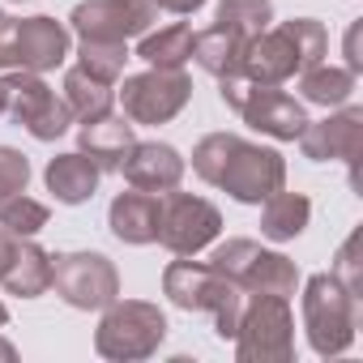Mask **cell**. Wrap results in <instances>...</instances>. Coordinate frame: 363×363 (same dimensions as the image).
<instances>
[{"label": "cell", "instance_id": "obj_1", "mask_svg": "<svg viewBox=\"0 0 363 363\" xmlns=\"http://www.w3.org/2000/svg\"><path fill=\"white\" fill-rule=\"evenodd\" d=\"M162 295L184 308V312H210L214 316V333L223 342L235 337V325H240V308H244V291L223 278L218 269L201 265V261H171L162 269Z\"/></svg>", "mask_w": 363, "mask_h": 363}, {"label": "cell", "instance_id": "obj_2", "mask_svg": "<svg viewBox=\"0 0 363 363\" xmlns=\"http://www.w3.org/2000/svg\"><path fill=\"white\" fill-rule=\"evenodd\" d=\"M354 325H359V299L333 274H312L303 282V329H308V346L320 359H333V354L350 350Z\"/></svg>", "mask_w": 363, "mask_h": 363}, {"label": "cell", "instance_id": "obj_3", "mask_svg": "<svg viewBox=\"0 0 363 363\" xmlns=\"http://www.w3.org/2000/svg\"><path fill=\"white\" fill-rule=\"evenodd\" d=\"M210 269H218L223 278H231L244 295H278L291 299L299 291V269L291 257L261 248L257 240H227L210 252L206 261Z\"/></svg>", "mask_w": 363, "mask_h": 363}, {"label": "cell", "instance_id": "obj_4", "mask_svg": "<svg viewBox=\"0 0 363 363\" xmlns=\"http://www.w3.org/2000/svg\"><path fill=\"white\" fill-rule=\"evenodd\" d=\"M167 337V316L158 303H145V299H111L103 308V320H99V333H94V350L103 359H116V363H133V359H150Z\"/></svg>", "mask_w": 363, "mask_h": 363}, {"label": "cell", "instance_id": "obj_5", "mask_svg": "<svg viewBox=\"0 0 363 363\" xmlns=\"http://www.w3.org/2000/svg\"><path fill=\"white\" fill-rule=\"evenodd\" d=\"M235 359L240 363H291L295 359V316L291 299L252 295L240 308L235 325Z\"/></svg>", "mask_w": 363, "mask_h": 363}, {"label": "cell", "instance_id": "obj_6", "mask_svg": "<svg viewBox=\"0 0 363 363\" xmlns=\"http://www.w3.org/2000/svg\"><path fill=\"white\" fill-rule=\"evenodd\" d=\"M0 99H5V116H13L35 141H56L73 124V111L65 107V99H56L43 73H26V69L5 73L0 77Z\"/></svg>", "mask_w": 363, "mask_h": 363}, {"label": "cell", "instance_id": "obj_7", "mask_svg": "<svg viewBox=\"0 0 363 363\" xmlns=\"http://www.w3.org/2000/svg\"><path fill=\"white\" fill-rule=\"evenodd\" d=\"M214 189H223L227 197H235L244 206H261L265 197L286 189V162H282L278 150H265V145H252V141L235 137L231 150H227V162L214 179Z\"/></svg>", "mask_w": 363, "mask_h": 363}, {"label": "cell", "instance_id": "obj_8", "mask_svg": "<svg viewBox=\"0 0 363 363\" xmlns=\"http://www.w3.org/2000/svg\"><path fill=\"white\" fill-rule=\"evenodd\" d=\"M52 286L77 312H99L120 295V274L103 252H60L52 257Z\"/></svg>", "mask_w": 363, "mask_h": 363}, {"label": "cell", "instance_id": "obj_9", "mask_svg": "<svg viewBox=\"0 0 363 363\" xmlns=\"http://www.w3.org/2000/svg\"><path fill=\"white\" fill-rule=\"evenodd\" d=\"M223 231V214L193 193H162V214H158V244L175 257H197L201 248H210Z\"/></svg>", "mask_w": 363, "mask_h": 363}, {"label": "cell", "instance_id": "obj_10", "mask_svg": "<svg viewBox=\"0 0 363 363\" xmlns=\"http://www.w3.org/2000/svg\"><path fill=\"white\" fill-rule=\"evenodd\" d=\"M189 99H193V82L184 69H150L124 77L120 86V107L133 124H167L184 111Z\"/></svg>", "mask_w": 363, "mask_h": 363}, {"label": "cell", "instance_id": "obj_11", "mask_svg": "<svg viewBox=\"0 0 363 363\" xmlns=\"http://www.w3.org/2000/svg\"><path fill=\"white\" fill-rule=\"evenodd\" d=\"M154 18H158L154 0H82L69 13V26L77 39L128 43V39H141L154 26Z\"/></svg>", "mask_w": 363, "mask_h": 363}, {"label": "cell", "instance_id": "obj_12", "mask_svg": "<svg viewBox=\"0 0 363 363\" xmlns=\"http://www.w3.org/2000/svg\"><path fill=\"white\" fill-rule=\"evenodd\" d=\"M299 150H303V158H312V162H329V158H337V162H346L350 167V175H354V162H359V154H363V107H342V111H333V116H325V120H308V128L299 133Z\"/></svg>", "mask_w": 363, "mask_h": 363}, {"label": "cell", "instance_id": "obj_13", "mask_svg": "<svg viewBox=\"0 0 363 363\" xmlns=\"http://www.w3.org/2000/svg\"><path fill=\"white\" fill-rule=\"evenodd\" d=\"M235 111H240L257 133H265V137H274V141H299V133L308 128L303 103H299L295 94L278 90V86H257V82H248V90H244V99H240Z\"/></svg>", "mask_w": 363, "mask_h": 363}, {"label": "cell", "instance_id": "obj_14", "mask_svg": "<svg viewBox=\"0 0 363 363\" xmlns=\"http://www.w3.org/2000/svg\"><path fill=\"white\" fill-rule=\"evenodd\" d=\"M128 189H141V193H171L179 189V179H184V158H179L175 145L167 141H133V150L124 154L120 162Z\"/></svg>", "mask_w": 363, "mask_h": 363}, {"label": "cell", "instance_id": "obj_15", "mask_svg": "<svg viewBox=\"0 0 363 363\" xmlns=\"http://www.w3.org/2000/svg\"><path fill=\"white\" fill-rule=\"evenodd\" d=\"M69 56V30L56 18H22L13 22V69L48 73Z\"/></svg>", "mask_w": 363, "mask_h": 363}, {"label": "cell", "instance_id": "obj_16", "mask_svg": "<svg viewBox=\"0 0 363 363\" xmlns=\"http://www.w3.org/2000/svg\"><path fill=\"white\" fill-rule=\"evenodd\" d=\"M248 82L257 86H282L291 77L303 73V60L295 52V39L286 35V26H269L261 30L248 48H244V69H240Z\"/></svg>", "mask_w": 363, "mask_h": 363}, {"label": "cell", "instance_id": "obj_17", "mask_svg": "<svg viewBox=\"0 0 363 363\" xmlns=\"http://www.w3.org/2000/svg\"><path fill=\"white\" fill-rule=\"evenodd\" d=\"M158 214H162V197L158 193H120L107 210V227L120 244H158Z\"/></svg>", "mask_w": 363, "mask_h": 363}, {"label": "cell", "instance_id": "obj_18", "mask_svg": "<svg viewBox=\"0 0 363 363\" xmlns=\"http://www.w3.org/2000/svg\"><path fill=\"white\" fill-rule=\"evenodd\" d=\"M137 124L128 120V116H99V120H90V124H82V154L99 167V171H120V162H124V154L133 150V141H137V133H133Z\"/></svg>", "mask_w": 363, "mask_h": 363}, {"label": "cell", "instance_id": "obj_19", "mask_svg": "<svg viewBox=\"0 0 363 363\" xmlns=\"http://www.w3.org/2000/svg\"><path fill=\"white\" fill-rule=\"evenodd\" d=\"M99 175H103V171H99L82 150L56 154V158L48 162V171H43L48 193H52L60 206H82V201H90V197L99 193Z\"/></svg>", "mask_w": 363, "mask_h": 363}, {"label": "cell", "instance_id": "obj_20", "mask_svg": "<svg viewBox=\"0 0 363 363\" xmlns=\"http://www.w3.org/2000/svg\"><path fill=\"white\" fill-rule=\"evenodd\" d=\"M0 286H5L9 295H18V299L43 295V291L52 286V252H43V248L30 244V240H18V248H13L5 274H0Z\"/></svg>", "mask_w": 363, "mask_h": 363}, {"label": "cell", "instance_id": "obj_21", "mask_svg": "<svg viewBox=\"0 0 363 363\" xmlns=\"http://www.w3.org/2000/svg\"><path fill=\"white\" fill-rule=\"evenodd\" d=\"M65 107H69L73 120H82V124L107 116V111L116 107V82H103V77H94L90 69L73 65V69L65 73Z\"/></svg>", "mask_w": 363, "mask_h": 363}, {"label": "cell", "instance_id": "obj_22", "mask_svg": "<svg viewBox=\"0 0 363 363\" xmlns=\"http://www.w3.org/2000/svg\"><path fill=\"white\" fill-rule=\"evenodd\" d=\"M308 218H312V201H308L303 193H286V189H278L274 197L261 201V235L274 240V244H286V240L303 235Z\"/></svg>", "mask_w": 363, "mask_h": 363}, {"label": "cell", "instance_id": "obj_23", "mask_svg": "<svg viewBox=\"0 0 363 363\" xmlns=\"http://www.w3.org/2000/svg\"><path fill=\"white\" fill-rule=\"evenodd\" d=\"M244 39H235L231 30L223 26H210V30H197L193 35V60L210 73V77H231L244 69Z\"/></svg>", "mask_w": 363, "mask_h": 363}, {"label": "cell", "instance_id": "obj_24", "mask_svg": "<svg viewBox=\"0 0 363 363\" xmlns=\"http://www.w3.org/2000/svg\"><path fill=\"white\" fill-rule=\"evenodd\" d=\"M137 60H145L150 69H184L193 60V26L175 22L162 30H145L137 43Z\"/></svg>", "mask_w": 363, "mask_h": 363}, {"label": "cell", "instance_id": "obj_25", "mask_svg": "<svg viewBox=\"0 0 363 363\" xmlns=\"http://www.w3.org/2000/svg\"><path fill=\"white\" fill-rule=\"evenodd\" d=\"M354 77L346 65H312L299 73V99L303 103H316V107H342L350 94H354Z\"/></svg>", "mask_w": 363, "mask_h": 363}, {"label": "cell", "instance_id": "obj_26", "mask_svg": "<svg viewBox=\"0 0 363 363\" xmlns=\"http://www.w3.org/2000/svg\"><path fill=\"white\" fill-rule=\"evenodd\" d=\"M269 22H274L269 0H218V13H214V26L231 30L244 43H252L261 30H269Z\"/></svg>", "mask_w": 363, "mask_h": 363}, {"label": "cell", "instance_id": "obj_27", "mask_svg": "<svg viewBox=\"0 0 363 363\" xmlns=\"http://www.w3.org/2000/svg\"><path fill=\"white\" fill-rule=\"evenodd\" d=\"M0 227H5L13 240H30V235H39L48 227V206L26 197V193H13V197L0 201Z\"/></svg>", "mask_w": 363, "mask_h": 363}, {"label": "cell", "instance_id": "obj_28", "mask_svg": "<svg viewBox=\"0 0 363 363\" xmlns=\"http://www.w3.org/2000/svg\"><path fill=\"white\" fill-rule=\"evenodd\" d=\"M77 56H82V69H90V73H94V77H103V82H116V77L124 73V60H128V43L82 39Z\"/></svg>", "mask_w": 363, "mask_h": 363}, {"label": "cell", "instance_id": "obj_29", "mask_svg": "<svg viewBox=\"0 0 363 363\" xmlns=\"http://www.w3.org/2000/svg\"><path fill=\"white\" fill-rule=\"evenodd\" d=\"M282 26H286V35L295 39V52H299L303 69H312V65L325 60V52H329V35H325V26H320L316 18H291V22H282Z\"/></svg>", "mask_w": 363, "mask_h": 363}, {"label": "cell", "instance_id": "obj_30", "mask_svg": "<svg viewBox=\"0 0 363 363\" xmlns=\"http://www.w3.org/2000/svg\"><path fill=\"white\" fill-rule=\"evenodd\" d=\"M359 244H363V235L354 231V235L337 248V257H333V269H329V274H333V278H337V282L359 299V303H363V257H359Z\"/></svg>", "mask_w": 363, "mask_h": 363}, {"label": "cell", "instance_id": "obj_31", "mask_svg": "<svg viewBox=\"0 0 363 363\" xmlns=\"http://www.w3.org/2000/svg\"><path fill=\"white\" fill-rule=\"evenodd\" d=\"M26 184H30L26 154L13 150V145H0V201L13 197V193H26Z\"/></svg>", "mask_w": 363, "mask_h": 363}, {"label": "cell", "instance_id": "obj_32", "mask_svg": "<svg viewBox=\"0 0 363 363\" xmlns=\"http://www.w3.org/2000/svg\"><path fill=\"white\" fill-rule=\"evenodd\" d=\"M0 69H13V18L0 13Z\"/></svg>", "mask_w": 363, "mask_h": 363}, {"label": "cell", "instance_id": "obj_33", "mask_svg": "<svg viewBox=\"0 0 363 363\" xmlns=\"http://www.w3.org/2000/svg\"><path fill=\"white\" fill-rule=\"evenodd\" d=\"M346 69H350V73H363V56H359V22L346 30Z\"/></svg>", "mask_w": 363, "mask_h": 363}, {"label": "cell", "instance_id": "obj_34", "mask_svg": "<svg viewBox=\"0 0 363 363\" xmlns=\"http://www.w3.org/2000/svg\"><path fill=\"white\" fill-rule=\"evenodd\" d=\"M201 5H206V0H154V9H167V13H179V18L197 13Z\"/></svg>", "mask_w": 363, "mask_h": 363}, {"label": "cell", "instance_id": "obj_35", "mask_svg": "<svg viewBox=\"0 0 363 363\" xmlns=\"http://www.w3.org/2000/svg\"><path fill=\"white\" fill-rule=\"evenodd\" d=\"M13 248H18V240L0 227V274H5V265H9V257H13Z\"/></svg>", "mask_w": 363, "mask_h": 363}, {"label": "cell", "instance_id": "obj_36", "mask_svg": "<svg viewBox=\"0 0 363 363\" xmlns=\"http://www.w3.org/2000/svg\"><path fill=\"white\" fill-rule=\"evenodd\" d=\"M0 359H18V350H13V342H5V337H0Z\"/></svg>", "mask_w": 363, "mask_h": 363}, {"label": "cell", "instance_id": "obj_37", "mask_svg": "<svg viewBox=\"0 0 363 363\" xmlns=\"http://www.w3.org/2000/svg\"><path fill=\"white\" fill-rule=\"evenodd\" d=\"M0 325H9V308L5 303H0Z\"/></svg>", "mask_w": 363, "mask_h": 363}, {"label": "cell", "instance_id": "obj_38", "mask_svg": "<svg viewBox=\"0 0 363 363\" xmlns=\"http://www.w3.org/2000/svg\"><path fill=\"white\" fill-rule=\"evenodd\" d=\"M0 116H5V99H0Z\"/></svg>", "mask_w": 363, "mask_h": 363}]
</instances>
